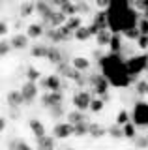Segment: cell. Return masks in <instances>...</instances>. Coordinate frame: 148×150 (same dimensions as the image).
<instances>
[{
	"label": "cell",
	"instance_id": "cell-1",
	"mask_svg": "<svg viewBox=\"0 0 148 150\" xmlns=\"http://www.w3.org/2000/svg\"><path fill=\"white\" fill-rule=\"evenodd\" d=\"M99 68L103 71V75L109 79L111 86L126 88L135 81L126 66V60L120 56V53H111L109 56H103L99 60Z\"/></svg>",
	"mask_w": 148,
	"mask_h": 150
},
{
	"label": "cell",
	"instance_id": "cell-2",
	"mask_svg": "<svg viewBox=\"0 0 148 150\" xmlns=\"http://www.w3.org/2000/svg\"><path fill=\"white\" fill-rule=\"evenodd\" d=\"M131 120L137 124V128H148V103L137 101L131 111Z\"/></svg>",
	"mask_w": 148,
	"mask_h": 150
},
{
	"label": "cell",
	"instance_id": "cell-3",
	"mask_svg": "<svg viewBox=\"0 0 148 150\" xmlns=\"http://www.w3.org/2000/svg\"><path fill=\"white\" fill-rule=\"evenodd\" d=\"M71 103H73V107L79 109V111H90V103H92L90 90H77V92H73Z\"/></svg>",
	"mask_w": 148,
	"mask_h": 150
},
{
	"label": "cell",
	"instance_id": "cell-4",
	"mask_svg": "<svg viewBox=\"0 0 148 150\" xmlns=\"http://www.w3.org/2000/svg\"><path fill=\"white\" fill-rule=\"evenodd\" d=\"M126 66L131 75H141L144 69L148 68V54H141V56H133V58L126 60Z\"/></svg>",
	"mask_w": 148,
	"mask_h": 150
},
{
	"label": "cell",
	"instance_id": "cell-5",
	"mask_svg": "<svg viewBox=\"0 0 148 150\" xmlns=\"http://www.w3.org/2000/svg\"><path fill=\"white\" fill-rule=\"evenodd\" d=\"M41 103H43V107H47V109L64 103L62 90H45L43 94H41Z\"/></svg>",
	"mask_w": 148,
	"mask_h": 150
},
{
	"label": "cell",
	"instance_id": "cell-6",
	"mask_svg": "<svg viewBox=\"0 0 148 150\" xmlns=\"http://www.w3.org/2000/svg\"><path fill=\"white\" fill-rule=\"evenodd\" d=\"M90 83H92V90L98 94V96H105L111 88V83L105 75H94V77L90 79Z\"/></svg>",
	"mask_w": 148,
	"mask_h": 150
},
{
	"label": "cell",
	"instance_id": "cell-7",
	"mask_svg": "<svg viewBox=\"0 0 148 150\" xmlns=\"http://www.w3.org/2000/svg\"><path fill=\"white\" fill-rule=\"evenodd\" d=\"M38 88H39V83H34V81H28L26 79L25 81V84L21 86V92H23V96H25V101L26 103H32L38 98Z\"/></svg>",
	"mask_w": 148,
	"mask_h": 150
},
{
	"label": "cell",
	"instance_id": "cell-8",
	"mask_svg": "<svg viewBox=\"0 0 148 150\" xmlns=\"http://www.w3.org/2000/svg\"><path fill=\"white\" fill-rule=\"evenodd\" d=\"M39 86L43 88V90H62L60 75L53 73V75H47V77H41L39 79Z\"/></svg>",
	"mask_w": 148,
	"mask_h": 150
},
{
	"label": "cell",
	"instance_id": "cell-9",
	"mask_svg": "<svg viewBox=\"0 0 148 150\" xmlns=\"http://www.w3.org/2000/svg\"><path fill=\"white\" fill-rule=\"evenodd\" d=\"M53 135L56 139L73 137V124H71V122H56L54 128H53Z\"/></svg>",
	"mask_w": 148,
	"mask_h": 150
},
{
	"label": "cell",
	"instance_id": "cell-10",
	"mask_svg": "<svg viewBox=\"0 0 148 150\" xmlns=\"http://www.w3.org/2000/svg\"><path fill=\"white\" fill-rule=\"evenodd\" d=\"M99 32V28L92 23V25H88V26H79L75 30V40H79V41H86L88 38H92V36H96Z\"/></svg>",
	"mask_w": 148,
	"mask_h": 150
},
{
	"label": "cell",
	"instance_id": "cell-11",
	"mask_svg": "<svg viewBox=\"0 0 148 150\" xmlns=\"http://www.w3.org/2000/svg\"><path fill=\"white\" fill-rule=\"evenodd\" d=\"M54 143H56V137L54 135H47L36 139V148L38 150H54Z\"/></svg>",
	"mask_w": 148,
	"mask_h": 150
},
{
	"label": "cell",
	"instance_id": "cell-12",
	"mask_svg": "<svg viewBox=\"0 0 148 150\" xmlns=\"http://www.w3.org/2000/svg\"><path fill=\"white\" fill-rule=\"evenodd\" d=\"M10 41H11V47H13V49L23 51V49H26V47H28L30 36H28V34H13Z\"/></svg>",
	"mask_w": 148,
	"mask_h": 150
},
{
	"label": "cell",
	"instance_id": "cell-13",
	"mask_svg": "<svg viewBox=\"0 0 148 150\" xmlns=\"http://www.w3.org/2000/svg\"><path fill=\"white\" fill-rule=\"evenodd\" d=\"M66 21H68V15L62 11V9H58V11H54V9H53V13H51V17H49V25L51 26L58 28V26L66 25Z\"/></svg>",
	"mask_w": 148,
	"mask_h": 150
},
{
	"label": "cell",
	"instance_id": "cell-14",
	"mask_svg": "<svg viewBox=\"0 0 148 150\" xmlns=\"http://www.w3.org/2000/svg\"><path fill=\"white\" fill-rule=\"evenodd\" d=\"M28 128H30L32 135H34L36 139H38V137H43V135L47 133V129H45L43 122L38 120V118H30V122H28Z\"/></svg>",
	"mask_w": 148,
	"mask_h": 150
},
{
	"label": "cell",
	"instance_id": "cell-15",
	"mask_svg": "<svg viewBox=\"0 0 148 150\" xmlns=\"http://www.w3.org/2000/svg\"><path fill=\"white\" fill-rule=\"evenodd\" d=\"M6 100H8V105L10 107H21L25 103V96H23L21 90H11V92H8Z\"/></svg>",
	"mask_w": 148,
	"mask_h": 150
},
{
	"label": "cell",
	"instance_id": "cell-16",
	"mask_svg": "<svg viewBox=\"0 0 148 150\" xmlns=\"http://www.w3.org/2000/svg\"><path fill=\"white\" fill-rule=\"evenodd\" d=\"M36 11H38L45 21H49L51 13H53V6H51L47 0H38V2H36Z\"/></svg>",
	"mask_w": 148,
	"mask_h": 150
},
{
	"label": "cell",
	"instance_id": "cell-17",
	"mask_svg": "<svg viewBox=\"0 0 148 150\" xmlns=\"http://www.w3.org/2000/svg\"><path fill=\"white\" fill-rule=\"evenodd\" d=\"M92 23H94L99 30H101V28H109V13L105 11V9H99V11L94 15V21H92Z\"/></svg>",
	"mask_w": 148,
	"mask_h": 150
},
{
	"label": "cell",
	"instance_id": "cell-18",
	"mask_svg": "<svg viewBox=\"0 0 148 150\" xmlns=\"http://www.w3.org/2000/svg\"><path fill=\"white\" fill-rule=\"evenodd\" d=\"M88 135H90V137H94V139H101V137H105V135H107V128H103L99 122H90Z\"/></svg>",
	"mask_w": 148,
	"mask_h": 150
},
{
	"label": "cell",
	"instance_id": "cell-19",
	"mask_svg": "<svg viewBox=\"0 0 148 150\" xmlns=\"http://www.w3.org/2000/svg\"><path fill=\"white\" fill-rule=\"evenodd\" d=\"M66 118H68V122H71V124H79V122L88 120V118H86V111H79V109L69 111L66 115Z\"/></svg>",
	"mask_w": 148,
	"mask_h": 150
},
{
	"label": "cell",
	"instance_id": "cell-20",
	"mask_svg": "<svg viewBox=\"0 0 148 150\" xmlns=\"http://www.w3.org/2000/svg\"><path fill=\"white\" fill-rule=\"evenodd\" d=\"M43 25H39V23H32V25L26 26V34L30 36V40H38V38L43 36Z\"/></svg>",
	"mask_w": 148,
	"mask_h": 150
},
{
	"label": "cell",
	"instance_id": "cell-21",
	"mask_svg": "<svg viewBox=\"0 0 148 150\" xmlns=\"http://www.w3.org/2000/svg\"><path fill=\"white\" fill-rule=\"evenodd\" d=\"M88 131H90V122L88 120L73 124V137H85V135H88Z\"/></svg>",
	"mask_w": 148,
	"mask_h": 150
},
{
	"label": "cell",
	"instance_id": "cell-22",
	"mask_svg": "<svg viewBox=\"0 0 148 150\" xmlns=\"http://www.w3.org/2000/svg\"><path fill=\"white\" fill-rule=\"evenodd\" d=\"M111 38H113V32H109V28H101V30L96 34V41H98L99 47H105L111 43Z\"/></svg>",
	"mask_w": 148,
	"mask_h": 150
},
{
	"label": "cell",
	"instance_id": "cell-23",
	"mask_svg": "<svg viewBox=\"0 0 148 150\" xmlns=\"http://www.w3.org/2000/svg\"><path fill=\"white\" fill-rule=\"evenodd\" d=\"M34 11H36V2H23L21 6H19V15L23 19L34 15Z\"/></svg>",
	"mask_w": 148,
	"mask_h": 150
},
{
	"label": "cell",
	"instance_id": "cell-24",
	"mask_svg": "<svg viewBox=\"0 0 148 150\" xmlns=\"http://www.w3.org/2000/svg\"><path fill=\"white\" fill-rule=\"evenodd\" d=\"M109 49H111V53H120L122 51V36H120V32H113Z\"/></svg>",
	"mask_w": 148,
	"mask_h": 150
},
{
	"label": "cell",
	"instance_id": "cell-25",
	"mask_svg": "<svg viewBox=\"0 0 148 150\" xmlns=\"http://www.w3.org/2000/svg\"><path fill=\"white\" fill-rule=\"evenodd\" d=\"M71 66L77 68L79 71H86V69L90 68V60L86 58V56H75V58L71 60Z\"/></svg>",
	"mask_w": 148,
	"mask_h": 150
},
{
	"label": "cell",
	"instance_id": "cell-26",
	"mask_svg": "<svg viewBox=\"0 0 148 150\" xmlns=\"http://www.w3.org/2000/svg\"><path fill=\"white\" fill-rule=\"evenodd\" d=\"M122 128H124V137H128V139H131V141L139 135V133H137V124H135L133 120H129L128 124L122 126Z\"/></svg>",
	"mask_w": 148,
	"mask_h": 150
},
{
	"label": "cell",
	"instance_id": "cell-27",
	"mask_svg": "<svg viewBox=\"0 0 148 150\" xmlns=\"http://www.w3.org/2000/svg\"><path fill=\"white\" fill-rule=\"evenodd\" d=\"M47 60H51L53 64H60V62H62V53L58 51V47H56V45H49Z\"/></svg>",
	"mask_w": 148,
	"mask_h": 150
},
{
	"label": "cell",
	"instance_id": "cell-28",
	"mask_svg": "<svg viewBox=\"0 0 148 150\" xmlns=\"http://www.w3.org/2000/svg\"><path fill=\"white\" fill-rule=\"evenodd\" d=\"M107 135H109V137H113V139H122L124 137V128L114 122V124H111L109 128H107Z\"/></svg>",
	"mask_w": 148,
	"mask_h": 150
},
{
	"label": "cell",
	"instance_id": "cell-29",
	"mask_svg": "<svg viewBox=\"0 0 148 150\" xmlns=\"http://www.w3.org/2000/svg\"><path fill=\"white\" fill-rule=\"evenodd\" d=\"M47 53H49V45H32L30 49V54L36 56V58H47Z\"/></svg>",
	"mask_w": 148,
	"mask_h": 150
},
{
	"label": "cell",
	"instance_id": "cell-30",
	"mask_svg": "<svg viewBox=\"0 0 148 150\" xmlns=\"http://www.w3.org/2000/svg\"><path fill=\"white\" fill-rule=\"evenodd\" d=\"M26 79H28V81H34V83H39L41 71L38 68H34V66H28V68H26Z\"/></svg>",
	"mask_w": 148,
	"mask_h": 150
},
{
	"label": "cell",
	"instance_id": "cell-31",
	"mask_svg": "<svg viewBox=\"0 0 148 150\" xmlns=\"http://www.w3.org/2000/svg\"><path fill=\"white\" fill-rule=\"evenodd\" d=\"M103 107H105V100L101 96L92 98V103H90V111L92 112H101V111H103Z\"/></svg>",
	"mask_w": 148,
	"mask_h": 150
},
{
	"label": "cell",
	"instance_id": "cell-32",
	"mask_svg": "<svg viewBox=\"0 0 148 150\" xmlns=\"http://www.w3.org/2000/svg\"><path fill=\"white\" fill-rule=\"evenodd\" d=\"M60 9H62V11L66 13L68 17H71V15H79V11H77V2H71V0H69V2H66Z\"/></svg>",
	"mask_w": 148,
	"mask_h": 150
},
{
	"label": "cell",
	"instance_id": "cell-33",
	"mask_svg": "<svg viewBox=\"0 0 148 150\" xmlns=\"http://www.w3.org/2000/svg\"><path fill=\"white\" fill-rule=\"evenodd\" d=\"M133 146H135L137 150H146L148 148V137H146V133L144 135H137V137L133 139Z\"/></svg>",
	"mask_w": 148,
	"mask_h": 150
},
{
	"label": "cell",
	"instance_id": "cell-34",
	"mask_svg": "<svg viewBox=\"0 0 148 150\" xmlns=\"http://www.w3.org/2000/svg\"><path fill=\"white\" fill-rule=\"evenodd\" d=\"M129 120H131V115H129V111H128V109H120L118 115H116V124L124 126V124H128Z\"/></svg>",
	"mask_w": 148,
	"mask_h": 150
},
{
	"label": "cell",
	"instance_id": "cell-35",
	"mask_svg": "<svg viewBox=\"0 0 148 150\" xmlns=\"http://www.w3.org/2000/svg\"><path fill=\"white\" fill-rule=\"evenodd\" d=\"M124 36L128 38V40H139V36H141V30H139V26H129V28H126V30L122 32Z\"/></svg>",
	"mask_w": 148,
	"mask_h": 150
},
{
	"label": "cell",
	"instance_id": "cell-36",
	"mask_svg": "<svg viewBox=\"0 0 148 150\" xmlns=\"http://www.w3.org/2000/svg\"><path fill=\"white\" fill-rule=\"evenodd\" d=\"M66 25L71 28V30H77L79 26H82V19H81L79 15H71V17H68Z\"/></svg>",
	"mask_w": 148,
	"mask_h": 150
},
{
	"label": "cell",
	"instance_id": "cell-37",
	"mask_svg": "<svg viewBox=\"0 0 148 150\" xmlns=\"http://www.w3.org/2000/svg\"><path fill=\"white\" fill-rule=\"evenodd\" d=\"M135 90H137V94L139 96H144V94H148V81H139L137 83V86H135Z\"/></svg>",
	"mask_w": 148,
	"mask_h": 150
},
{
	"label": "cell",
	"instance_id": "cell-38",
	"mask_svg": "<svg viewBox=\"0 0 148 150\" xmlns=\"http://www.w3.org/2000/svg\"><path fill=\"white\" fill-rule=\"evenodd\" d=\"M137 26H139V30H141V34H148V19L146 17H141V19H139Z\"/></svg>",
	"mask_w": 148,
	"mask_h": 150
},
{
	"label": "cell",
	"instance_id": "cell-39",
	"mask_svg": "<svg viewBox=\"0 0 148 150\" xmlns=\"http://www.w3.org/2000/svg\"><path fill=\"white\" fill-rule=\"evenodd\" d=\"M10 49H13V47H11V41L2 40V43H0V53H2V56H6L8 53H10Z\"/></svg>",
	"mask_w": 148,
	"mask_h": 150
},
{
	"label": "cell",
	"instance_id": "cell-40",
	"mask_svg": "<svg viewBox=\"0 0 148 150\" xmlns=\"http://www.w3.org/2000/svg\"><path fill=\"white\" fill-rule=\"evenodd\" d=\"M77 11H79V13H90L88 2H85V0H79V2H77Z\"/></svg>",
	"mask_w": 148,
	"mask_h": 150
},
{
	"label": "cell",
	"instance_id": "cell-41",
	"mask_svg": "<svg viewBox=\"0 0 148 150\" xmlns=\"http://www.w3.org/2000/svg\"><path fill=\"white\" fill-rule=\"evenodd\" d=\"M137 45L141 47V49H148V34H141V36H139Z\"/></svg>",
	"mask_w": 148,
	"mask_h": 150
},
{
	"label": "cell",
	"instance_id": "cell-42",
	"mask_svg": "<svg viewBox=\"0 0 148 150\" xmlns=\"http://www.w3.org/2000/svg\"><path fill=\"white\" fill-rule=\"evenodd\" d=\"M23 143H25V141H23V139H13L11 143H10V150H21Z\"/></svg>",
	"mask_w": 148,
	"mask_h": 150
},
{
	"label": "cell",
	"instance_id": "cell-43",
	"mask_svg": "<svg viewBox=\"0 0 148 150\" xmlns=\"http://www.w3.org/2000/svg\"><path fill=\"white\" fill-rule=\"evenodd\" d=\"M111 2H113V0H96V4H98L99 9H107L111 6Z\"/></svg>",
	"mask_w": 148,
	"mask_h": 150
},
{
	"label": "cell",
	"instance_id": "cell-44",
	"mask_svg": "<svg viewBox=\"0 0 148 150\" xmlns=\"http://www.w3.org/2000/svg\"><path fill=\"white\" fill-rule=\"evenodd\" d=\"M0 34H2V36L8 34V25H6V21H2V25H0Z\"/></svg>",
	"mask_w": 148,
	"mask_h": 150
},
{
	"label": "cell",
	"instance_id": "cell-45",
	"mask_svg": "<svg viewBox=\"0 0 148 150\" xmlns=\"http://www.w3.org/2000/svg\"><path fill=\"white\" fill-rule=\"evenodd\" d=\"M0 129H6V116H2V118H0Z\"/></svg>",
	"mask_w": 148,
	"mask_h": 150
},
{
	"label": "cell",
	"instance_id": "cell-46",
	"mask_svg": "<svg viewBox=\"0 0 148 150\" xmlns=\"http://www.w3.org/2000/svg\"><path fill=\"white\" fill-rule=\"evenodd\" d=\"M21 150H38V148H32L30 144H26V143H23V146H21Z\"/></svg>",
	"mask_w": 148,
	"mask_h": 150
},
{
	"label": "cell",
	"instance_id": "cell-47",
	"mask_svg": "<svg viewBox=\"0 0 148 150\" xmlns=\"http://www.w3.org/2000/svg\"><path fill=\"white\" fill-rule=\"evenodd\" d=\"M68 150H75V148H68Z\"/></svg>",
	"mask_w": 148,
	"mask_h": 150
},
{
	"label": "cell",
	"instance_id": "cell-48",
	"mask_svg": "<svg viewBox=\"0 0 148 150\" xmlns=\"http://www.w3.org/2000/svg\"><path fill=\"white\" fill-rule=\"evenodd\" d=\"M146 137H148V131H146Z\"/></svg>",
	"mask_w": 148,
	"mask_h": 150
},
{
	"label": "cell",
	"instance_id": "cell-49",
	"mask_svg": "<svg viewBox=\"0 0 148 150\" xmlns=\"http://www.w3.org/2000/svg\"><path fill=\"white\" fill-rule=\"evenodd\" d=\"M92 2H96V0H92Z\"/></svg>",
	"mask_w": 148,
	"mask_h": 150
},
{
	"label": "cell",
	"instance_id": "cell-50",
	"mask_svg": "<svg viewBox=\"0 0 148 150\" xmlns=\"http://www.w3.org/2000/svg\"><path fill=\"white\" fill-rule=\"evenodd\" d=\"M75 2H79V0H75Z\"/></svg>",
	"mask_w": 148,
	"mask_h": 150
},
{
	"label": "cell",
	"instance_id": "cell-51",
	"mask_svg": "<svg viewBox=\"0 0 148 150\" xmlns=\"http://www.w3.org/2000/svg\"><path fill=\"white\" fill-rule=\"evenodd\" d=\"M146 96H148V94H146Z\"/></svg>",
	"mask_w": 148,
	"mask_h": 150
}]
</instances>
